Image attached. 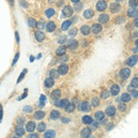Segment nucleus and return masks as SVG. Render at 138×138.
I'll list each match as a JSON object with an SVG mask.
<instances>
[{
  "mask_svg": "<svg viewBox=\"0 0 138 138\" xmlns=\"http://www.w3.org/2000/svg\"><path fill=\"white\" fill-rule=\"evenodd\" d=\"M96 7L99 11H104L107 8V3L105 1H103V0H100V1H99L97 3Z\"/></svg>",
  "mask_w": 138,
  "mask_h": 138,
  "instance_id": "1",
  "label": "nucleus"
},
{
  "mask_svg": "<svg viewBox=\"0 0 138 138\" xmlns=\"http://www.w3.org/2000/svg\"><path fill=\"white\" fill-rule=\"evenodd\" d=\"M130 74H131V71L129 70L128 68H123L120 72V76H121L122 79H127L130 77Z\"/></svg>",
  "mask_w": 138,
  "mask_h": 138,
  "instance_id": "2",
  "label": "nucleus"
},
{
  "mask_svg": "<svg viewBox=\"0 0 138 138\" xmlns=\"http://www.w3.org/2000/svg\"><path fill=\"white\" fill-rule=\"evenodd\" d=\"M63 14L65 17H70L73 15V8L70 6H65L63 8Z\"/></svg>",
  "mask_w": 138,
  "mask_h": 138,
  "instance_id": "3",
  "label": "nucleus"
},
{
  "mask_svg": "<svg viewBox=\"0 0 138 138\" xmlns=\"http://www.w3.org/2000/svg\"><path fill=\"white\" fill-rule=\"evenodd\" d=\"M35 128H36V123L34 122H32V121L29 122L26 124V131H27V132L32 133L35 130Z\"/></svg>",
  "mask_w": 138,
  "mask_h": 138,
  "instance_id": "4",
  "label": "nucleus"
},
{
  "mask_svg": "<svg viewBox=\"0 0 138 138\" xmlns=\"http://www.w3.org/2000/svg\"><path fill=\"white\" fill-rule=\"evenodd\" d=\"M34 35H35L36 40H37L38 42H42V41L44 40V38H45L44 33H43L42 31H41V30H37V31H35Z\"/></svg>",
  "mask_w": 138,
  "mask_h": 138,
  "instance_id": "5",
  "label": "nucleus"
},
{
  "mask_svg": "<svg viewBox=\"0 0 138 138\" xmlns=\"http://www.w3.org/2000/svg\"><path fill=\"white\" fill-rule=\"evenodd\" d=\"M128 16L130 18H136L138 16V9L135 8V6L131 7L130 9L128 10Z\"/></svg>",
  "mask_w": 138,
  "mask_h": 138,
  "instance_id": "6",
  "label": "nucleus"
},
{
  "mask_svg": "<svg viewBox=\"0 0 138 138\" xmlns=\"http://www.w3.org/2000/svg\"><path fill=\"white\" fill-rule=\"evenodd\" d=\"M138 61V56L136 55H133L131 57L128 59V61H127V64H128L129 66H134Z\"/></svg>",
  "mask_w": 138,
  "mask_h": 138,
  "instance_id": "7",
  "label": "nucleus"
},
{
  "mask_svg": "<svg viewBox=\"0 0 138 138\" xmlns=\"http://www.w3.org/2000/svg\"><path fill=\"white\" fill-rule=\"evenodd\" d=\"M110 9L112 13H116V12H119L120 9H121V6H120L118 3H112L110 6Z\"/></svg>",
  "mask_w": 138,
  "mask_h": 138,
  "instance_id": "8",
  "label": "nucleus"
},
{
  "mask_svg": "<svg viewBox=\"0 0 138 138\" xmlns=\"http://www.w3.org/2000/svg\"><path fill=\"white\" fill-rule=\"evenodd\" d=\"M55 85V80H54V78L53 77H48V78H46L44 81V86L46 87H52L53 86Z\"/></svg>",
  "mask_w": 138,
  "mask_h": 138,
  "instance_id": "9",
  "label": "nucleus"
},
{
  "mask_svg": "<svg viewBox=\"0 0 138 138\" xmlns=\"http://www.w3.org/2000/svg\"><path fill=\"white\" fill-rule=\"evenodd\" d=\"M58 72H59V74L60 75H65L67 74L68 72V66L66 64H62L59 66L58 68Z\"/></svg>",
  "mask_w": 138,
  "mask_h": 138,
  "instance_id": "10",
  "label": "nucleus"
},
{
  "mask_svg": "<svg viewBox=\"0 0 138 138\" xmlns=\"http://www.w3.org/2000/svg\"><path fill=\"white\" fill-rule=\"evenodd\" d=\"M60 96H61V90H60V89L54 90V91L52 92V94H51L52 99H53V100H58V99L60 98Z\"/></svg>",
  "mask_w": 138,
  "mask_h": 138,
  "instance_id": "11",
  "label": "nucleus"
},
{
  "mask_svg": "<svg viewBox=\"0 0 138 138\" xmlns=\"http://www.w3.org/2000/svg\"><path fill=\"white\" fill-rule=\"evenodd\" d=\"M110 17L107 15V14H101L100 17H99V21L100 23H107L109 21Z\"/></svg>",
  "mask_w": 138,
  "mask_h": 138,
  "instance_id": "12",
  "label": "nucleus"
},
{
  "mask_svg": "<svg viewBox=\"0 0 138 138\" xmlns=\"http://www.w3.org/2000/svg\"><path fill=\"white\" fill-rule=\"evenodd\" d=\"M115 112H116V109L113 106H110L107 108L106 114L108 116H110V117H111V116H113L114 114H115Z\"/></svg>",
  "mask_w": 138,
  "mask_h": 138,
  "instance_id": "13",
  "label": "nucleus"
},
{
  "mask_svg": "<svg viewBox=\"0 0 138 138\" xmlns=\"http://www.w3.org/2000/svg\"><path fill=\"white\" fill-rule=\"evenodd\" d=\"M45 113L44 111H42V110H38V111H36L35 113H34V115H33V117H34V119L35 120H42L43 117H44Z\"/></svg>",
  "mask_w": 138,
  "mask_h": 138,
  "instance_id": "14",
  "label": "nucleus"
},
{
  "mask_svg": "<svg viewBox=\"0 0 138 138\" xmlns=\"http://www.w3.org/2000/svg\"><path fill=\"white\" fill-rule=\"evenodd\" d=\"M119 92H120V87L118 85H113L112 87H110V93L112 94L113 96L118 95Z\"/></svg>",
  "mask_w": 138,
  "mask_h": 138,
  "instance_id": "15",
  "label": "nucleus"
},
{
  "mask_svg": "<svg viewBox=\"0 0 138 138\" xmlns=\"http://www.w3.org/2000/svg\"><path fill=\"white\" fill-rule=\"evenodd\" d=\"M101 29H102V28L100 24H94L93 27H92V32L94 34H99L101 31Z\"/></svg>",
  "mask_w": 138,
  "mask_h": 138,
  "instance_id": "16",
  "label": "nucleus"
},
{
  "mask_svg": "<svg viewBox=\"0 0 138 138\" xmlns=\"http://www.w3.org/2000/svg\"><path fill=\"white\" fill-rule=\"evenodd\" d=\"M79 109H80L82 111H89L90 106L87 102H83V103H81V105L79 106Z\"/></svg>",
  "mask_w": 138,
  "mask_h": 138,
  "instance_id": "17",
  "label": "nucleus"
},
{
  "mask_svg": "<svg viewBox=\"0 0 138 138\" xmlns=\"http://www.w3.org/2000/svg\"><path fill=\"white\" fill-rule=\"evenodd\" d=\"M55 28H56V26H55V22H53V21H50L46 26V29L48 32H53L55 29Z\"/></svg>",
  "mask_w": 138,
  "mask_h": 138,
  "instance_id": "18",
  "label": "nucleus"
},
{
  "mask_svg": "<svg viewBox=\"0 0 138 138\" xmlns=\"http://www.w3.org/2000/svg\"><path fill=\"white\" fill-rule=\"evenodd\" d=\"M56 135V133L54 131V130H49L44 134V137L45 138H54L55 137Z\"/></svg>",
  "mask_w": 138,
  "mask_h": 138,
  "instance_id": "19",
  "label": "nucleus"
},
{
  "mask_svg": "<svg viewBox=\"0 0 138 138\" xmlns=\"http://www.w3.org/2000/svg\"><path fill=\"white\" fill-rule=\"evenodd\" d=\"M15 132H16L17 136H22V135L25 134V130H24L20 125H19L16 128V131H15Z\"/></svg>",
  "mask_w": 138,
  "mask_h": 138,
  "instance_id": "20",
  "label": "nucleus"
},
{
  "mask_svg": "<svg viewBox=\"0 0 138 138\" xmlns=\"http://www.w3.org/2000/svg\"><path fill=\"white\" fill-rule=\"evenodd\" d=\"M91 134L90 132V129L89 128H84L82 131H81V136L82 137H88Z\"/></svg>",
  "mask_w": 138,
  "mask_h": 138,
  "instance_id": "21",
  "label": "nucleus"
},
{
  "mask_svg": "<svg viewBox=\"0 0 138 138\" xmlns=\"http://www.w3.org/2000/svg\"><path fill=\"white\" fill-rule=\"evenodd\" d=\"M69 104H70V102H69V100L67 99H64V100H62L60 101V107L63 108V109H66Z\"/></svg>",
  "mask_w": 138,
  "mask_h": 138,
  "instance_id": "22",
  "label": "nucleus"
},
{
  "mask_svg": "<svg viewBox=\"0 0 138 138\" xmlns=\"http://www.w3.org/2000/svg\"><path fill=\"white\" fill-rule=\"evenodd\" d=\"M81 32L83 33L84 35H87V34H89L90 32V28L87 25H83L81 27Z\"/></svg>",
  "mask_w": 138,
  "mask_h": 138,
  "instance_id": "23",
  "label": "nucleus"
},
{
  "mask_svg": "<svg viewBox=\"0 0 138 138\" xmlns=\"http://www.w3.org/2000/svg\"><path fill=\"white\" fill-rule=\"evenodd\" d=\"M93 15H94V12H93V10H91V9H87L84 12V17H85L86 19H90V18L93 17Z\"/></svg>",
  "mask_w": 138,
  "mask_h": 138,
  "instance_id": "24",
  "label": "nucleus"
},
{
  "mask_svg": "<svg viewBox=\"0 0 138 138\" xmlns=\"http://www.w3.org/2000/svg\"><path fill=\"white\" fill-rule=\"evenodd\" d=\"M50 117H51V119L53 120H56L58 119L59 117H60V112L58 111V110H53L51 112V115H50Z\"/></svg>",
  "mask_w": 138,
  "mask_h": 138,
  "instance_id": "25",
  "label": "nucleus"
},
{
  "mask_svg": "<svg viewBox=\"0 0 138 138\" xmlns=\"http://www.w3.org/2000/svg\"><path fill=\"white\" fill-rule=\"evenodd\" d=\"M121 100L122 102H128L129 100H131V96L128 93H123L121 97Z\"/></svg>",
  "mask_w": 138,
  "mask_h": 138,
  "instance_id": "26",
  "label": "nucleus"
},
{
  "mask_svg": "<svg viewBox=\"0 0 138 138\" xmlns=\"http://www.w3.org/2000/svg\"><path fill=\"white\" fill-rule=\"evenodd\" d=\"M66 52V48L64 46H60L56 51V55H64Z\"/></svg>",
  "mask_w": 138,
  "mask_h": 138,
  "instance_id": "27",
  "label": "nucleus"
},
{
  "mask_svg": "<svg viewBox=\"0 0 138 138\" xmlns=\"http://www.w3.org/2000/svg\"><path fill=\"white\" fill-rule=\"evenodd\" d=\"M82 122H83V123H85V124H90L91 122H93V120H92V118L89 117V116H84L83 118H82Z\"/></svg>",
  "mask_w": 138,
  "mask_h": 138,
  "instance_id": "28",
  "label": "nucleus"
},
{
  "mask_svg": "<svg viewBox=\"0 0 138 138\" xmlns=\"http://www.w3.org/2000/svg\"><path fill=\"white\" fill-rule=\"evenodd\" d=\"M68 46H69V48H70L71 50H75V49L77 47V41H75V40L69 41V42H68Z\"/></svg>",
  "mask_w": 138,
  "mask_h": 138,
  "instance_id": "29",
  "label": "nucleus"
},
{
  "mask_svg": "<svg viewBox=\"0 0 138 138\" xmlns=\"http://www.w3.org/2000/svg\"><path fill=\"white\" fill-rule=\"evenodd\" d=\"M95 118H96L98 121H101V120L104 119V113L101 111V110H99L95 113Z\"/></svg>",
  "mask_w": 138,
  "mask_h": 138,
  "instance_id": "30",
  "label": "nucleus"
},
{
  "mask_svg": "<svg viewBox=\"0 0 138 138\" xmlns=\"http://www.w3.org/2000/svg\"><path fill=\"white\" fill-rule=\"evenodd\" d=\"M28 24H29V26L30 28H35L36 26H37V21L34 19L30 18V19H28Z\"/></svg>",
  "mask_w": 138,
  "mask_h": 138,
  "instance_id": "31",
  "label": "nucleus"
},
{
  "mask_svg": "<svg viewBox=\"0 0 138 138\" xmlns=\"http://www.w3.org/2000/svg\"><path fill=\"white\" fill-rule=\"evenodd\" d=\"M55 9H53V8H48V9L45 11V15H46V17L47 18H52V17L55 15Z\"/></svg>",
  "mask_w": 138,
  "mask_h": 138,
  "instance_id": "32",
  "label": "nucleus"
},
{
  "mask_svg": "<svg viewBox=\"0 0 138 138\" xmlns=\"http://www.w3.org/2000/svg\"><path fill=\"white\" fill-rule=\"evenodd\" d=\"M70 26H71V21L70 20H66V21H64V22L62 24V29H63V30H66V29H69Z\"/></svg>",
  "mask_w": 138,
  "mask_h": 138,
  "instance_id": "33",
  "label": "nucleus"
},
{
  "mask_svg": "<svg viewBox=\"0 0 138 138\" xmlns=\"http://www.w3.org/2000/svg\"><path fill=\"white\" fill-rule=\"evenodd\" d=\"M59 72L58 70H55V69H53V70L50 71V77H53V78H58L59 77Z\"/></svg>",
  "mask_w": 138,
  "mask_h": 138,
  "instance_id": "34",
  "label": "nucleus"
},
{
  "mask_svg": "<svg viewBox=\"0 0 138 138\" xmlns=\"http://www.w3.org/2000/svg\"><path fill=\"white\" fill-rule=\"evenodd\" d=\"M45 101H46V97L44 95H41V97H40V107L44 106Z\"/></svg>",
  "mask_w": 138,
  "mask_h": 138,
  "instance_id": "35",
  "label": "nucleus"
},
{
  "mask_svg": "<svg viewBox=\"0 0 138 138\" xmlns=\"http://www.w3.org/2000/svg\"><path fill=\"white\" fill-rule=\"evenodd\" d=\"M27 69H23V71L21 72V74L19 75V79H18V81H17V83H19L20 81L22 80L23 79V77H25V75H26V73H27Z\"/></svg>",
  "mask_w": 138,
  "mask_h": 138,
  "instance_id": "36",
  "label": "nucleus"
},
{
  "mask_svg": "<svg viewBox=\"0 0 138 138\" xmlns=\"http://www.w3.org/2000/svg\"><path fill=\"white\" fill-rule=\"evenodd\" d=\"M131 87H138V78H137V77L133 78V80L131 81Z\"/></svg>",
  "mask_w": 138,
  "mask_h": 138,
  "instance_id": "37",
  "label": "nucleus"
},
{
  "mask_svg": "<svg viewBox=\"0 0 138 138\" xmlns=\"http://www.w3.org/2000/svg\"><path fill=\"white\" fill-rule=\"evenodd\" d=\"M45 128H46V125H45L44 122H41L38 126V132H40V133L43 132L45 130Z\"/></svg>",
  "mask_w": 138,
  "mask_h": 138,
  "instance_id": "38",
  "label": "nucleus"
},
{
  "mask_svg": "<svg viewBox=\"0 0 138 138\" xmlns=\"http://www.w3.org/2000/svg\"><path fill=\"white\" fill-rule=\"evenodd\" d=\"M77 29H76V28H72V29L69 30V36H71V37L76 36L77 35Z\"/></svg>",
  "mask_w": 138,
  "mask_h": 138,
  "instance_id": "39",
  "label": "nucleus"
},
{
  "mask_svg": "<svg viewBox=\"0 0 138 138\" xmlns=\"http://www.w3.org/2000/svg\"><path fill=\"white\" fill-rule=\"evenodd\" d=\"M65 110H66V111H67V112H72V111L75 110V105L73 104V103H70Z\"/></svg>",
  "mask_w": 138,
  "mask_h": 138,
  "instance_id": "40",
  "label": "nucleus"
},
{
  "mask_svg": "<svg viewBox=\"0 0 138 138\" xmlns=\"http://www.w3.org/2000/svg\"><path fill=\"white\" fill-rule=\"evenodd\" d=\"M129 5L131 6H138V0H129Z\"/></svg>",
  "mask_w": 138,
  "mask_h": 138,
  "instance_id": "41",
  "label": "nucleus"
},
{
  "mask_svg": "<svg viewBox=\"0 0 138 138\" xmlns=\"http://www.w3.org/2000/svg\"><path fill=\"white\" fill-rule=\"evenodd\" d=\"M99 104H100V100L98 98H94L93 100H92V105L94 107H97L99 106Z\"/></svg>",
  "mask_w": 138,
  "mask_h": 138,
  "instance_id": "42",
  "label": "nucleus"
},
{
  "mask_svg": "<svg viewBox=\"0 0 138 138\" xmlns=\"http://www.w3.org/2000/svg\"><path fill=\"white\" fill-rule=\"evenodd\" d=\"M19 53H17L16 55H15V57H14V60H13V62H12V66L16 64V63L18 62V60H19Z\"/></svg>",
  "mask_w": 138,
  "mask_h": 138,
  "instance_id": "43",
  "label": "nucleus"
},
{
  "mask_svg": "<svg viewBox=\"0 0 138 138\" xmlns=\"http://www.w3.org/2000/svg\"><path fill=\"white\" fill-rule=\"evenodd\" d=\"M109 96H110L109 92H108L107 90H104L102 93H101V99H107Z\"/></svg>",
  "mask_w": 138,
  "mask_h": 138,
  "instance_id": "44",
  "label": "nucleus"
},
{
  "mask_svg": "<svg viewBox=\"0 0 138 138\" xmlns=\"http://www.w3.org/2000/svg\"><path fill=\"white\" fill-rule=\"evenodd\" d=\"M23 110H24L25 112L29 113V112H31L32 111V108L30 106H25L24 107V109H23Z\"/></svg>",
  "mask_w": 138,
  "mask_h": 138,
  "instance_id": "45",
  "label": "nucleus"
},
{
  "mask_svg": "<svg viewBox=\"0 0 138 138\" xmlns=\"http://www.w3.org/2000/svg\"><path fill=\"white\" fill-rule=\"evenodd\" d=\"M3 119V108H2V104H0V122H2Z\"/></svg>",
  "mask_w": 138,
  "mask_h": 138,
  "instance_id": "46",
  "label": "nucleus"
},
{
  "mask_svg": "<svg viewBox=\"0 0 138 138\" xmlns=\"http://www.w3.org/2000/svg\"><path fill=\"white\" fill-rule=\"evenodd\" d=\"M27 91H28V89H27V88H25V89H24V94H23V95H22L21 97H19V100H22V99L26 98V96L28 95V93H27Z\"/></svg>",
  "mask_w": 138,
  "mask_h": 138,
  "instance_id": "47",
  "label": "nucleus"
},
{
  "mask_svg": "<svg viewBox=\"0 0 138 138\" xmlns=\"http://www.w3.org/2000/svg\"><path fill=\"white\" fill-rule=\"evenodd\" d=\"M24 121H25V120H24V118H23V117H21V118H19V121H18V124H19V125H22L23 123H24Z\"/></svg>",
  "mask_w": 138,
  "mask_h": 138,
  "instance_id": "48",
  "label": "nucleus"
},
{
  "mask_svg": "<svg viewBox=\"0 0 138 138\" xmlns=\"http://www.w3.org/2000/svg\"><path fill=\"white\" fill-rule=\"evenodd\" d=\"M19 4H20V5H21L23 7H27V6H28V4H27V2H26V1H23V0L19 1Z\"/></svg>",
  "mask_w": 138,
  "mask_h": 138,
  "instance_id": "49",
  "label": "nucleus"
},
{
  "mask_svg": "<svg viewBox=\"0 0 138 138\" xmlns=\"http://www.w3.org/2000/svg\"><path fill=\"white\" fill-rule=\"evenodd\" d=\"M119 109H120V110L123 111V110H125L126 106L124 105V104H120V105H119Z\"/></svg>",
  "mask_w": 138,
  "mask_h": 138,
  "instance_id": "50",
  "label": "nucleus"
},
{
  "mask_svg": "<svg viewBox=\"0 0 138 138\" xmlns=\"http://www.w3.org/2000/svg\"><path fill=\"white\" fill-rule=\"evenodd\" d=\"M29 138H38L39 136H38V135L37 134H30V135L28 136Z\"/></svg>",
  "mask_w": 138,
  "mask_h": 138,
  "instance_id": "51",
  "label": "nucleus"
},
{
  "mask_svg": "<svg viewBox=\"0 0 138 138\" xmlns=\"http://www.w3.org/2000/svg\"><path fill=\"white\" fill-rule=\"evenodd\" d=\"M132 95L135 97V98L138 97V91H137V90H133V91H132Z\"/></svg>",
  "mask_w": 138,
  "mask_h": 138,
  "instance_id": "52",
  "label": "nucleus"
},
{
  "mask_svg": "<svg viewBox=\"0 0 138 138\" xmlns=\"http://www.w3.org/2000/svg\"><path fill=\"white\" fill-rule=\"evenodd\" d=\"M15 35H16V40H17V43L19 44V33H18V31L15 32Z\"/></svg>",
  "mask_w": 138,
  "mask_h": 138,
  "instance_id": "53",
  "label": "nucleus"
},
{
  "mask_svg": "<svg viewBox=\"0 0 138 138\" xmlns=\"http://www.w3.org/2000/svg\"><path fill=\"white\" fill-rule=\"evenodd\" d=\"M62 122H64V123H67V122H70V119H68V118H63V119H62Z\"/></svg>",
  "mask_w": 138,
  "mask_h": 138,
  "instance_id": "54",
  "label": "nucleus"
},
{
  "mask_svg": "<svg viewBox=\"0 0 138 138\" xmlns=\"http://www.w3.org/2000/svg\"><path fill=\"white\" fill-rule=\"evenodd\" d=\"M76 9H77V11L82 9V5H81V4H79V6H78V5H76Z\"/></svg>",
  "mask_w": 138,
  "mask_h": 138,
  "instance_id": "55",
  "label": "nucleus"
},
{
  "mask_svg": "<svg viewBox=\"0 0 138 138\" xmlns=\"http://www.w3.org/2000/svg\"><path fill=\"white\" fill-rule=\"evenodd\" d=\"M65 37H64V36H63V37H62L61 39H60V40H59V43H63V42H64V41H65Z\"/></svg>",
  "mask_w": 138,
  "mask_h": 138,
  "instance_id": "56",
  "label": "nucleus"
},
{
  "mask_svg": "<svg viewBox=\"0 0 138 138\" xmlns=\"http://www.w3.org/2000/svg\"><path fill=\"white\" fill-rule=\"evenodd\" d=\"M37 25H38V28H40V29H42V28H43V22H40L39 23V24H37Z\"/></svg>",
  "mask_w": 138,
  "mask_h": 138,
  "instance_id": "57",
  "label": "nucleus"
},
{
  "mask_svg": "<svg viewBox=\"0 0 138 138\" xmlns=\"http://www.w3.org/2000/svg\"><path fill=\"white\" fill-rule=\"evenodd\" d=\"M57 101H55V106H60V101L61 100H56Z\"/></svg>",
  "mask_w": 138,
  "mask_h": 138,
  "instance_id": "58",
  "label": "nucleus"
},
{
  "mask_svg": "<svg viewBox=\"0 0 138 138\" xmlns=\"http://www.w3.org/2000/svg\"><path fill=\"white\" fill-rule=\"evenodd\" d=\"M135 25L136 26V27H138V17H136V19H135Z\"/></svg>",
  "mask_w": 138,
  "mask_h": 138,
  "instance_id": "59",
  "label": "nucleus"
},
{
  "mask_svg": "<svg viewBox=\"0 0 138 138\" xmlns=\"http://www.w3.org/2000/svg\"><path fill=\"white\" fill-rule=\"evenodd\" d=\"M8 1H9V4L11 5V6L14 5V0H8Z\"/></svg>",
  "mask_w": 138,
  "mask_h": 138,
  "instance_id": "60",
  "label": "nucleus"
},
{
  "mask_svg": "<svg viewBox=\"0 0 138 138\" xmlns=\"http://www.w3.org/2000/svg\"><path fill=\"white\" fill-rule=\"evenodd\" d=\"M71 1H72L73 3H78V2L80 1V0H71Z\"/></svg>",
  "mask_w": 138,
  "mask_h": 138,
  "instance_id": "61",
  "label": "nucleus"
},
{
  "mask_svg": "<svg viewBox=\"0 0 138 138\" xmlns=\"http://www.w3.org/2000/svg\"><path fill=\"white\" fill-rule=\"evenodd\" d=\"M29 61H30V62L34 61V56H30V59H29Z\"/></svg>",
  "mask_w": 138,
  "mask_h": 138,
  "instance_id": "62",
  "label": "nucleus"
},
{
  "mask_svg": "<svg viewBox=\"0 0 138 138\" xmlns=\"http://www.w3.org/2000/svg\"><path fill=\"white\" fill-rule=\"evenodd\" d=\"M135 45H136V46L138 47V39L136 40V42H135Z\"/></svg>",
  "mask_w": 138,
  "mask_h": 138,
  "instance_id": "63",
  "label": "nucleus"
},
{
  "mask_svg": "<svg viewBox=\"0 0 138 138\" xmlns=\"http://www.w3.org/2000/svg\"><path fill=\"white\" fill-rule=\"evenodd\" d=\"M116 1H122V0H116Z\"/></svg>",
  "mask_w": 138,
  "mask_h": 138,
  "instance_id": "64",
  "label": "nucleus"
}]
</instances>
